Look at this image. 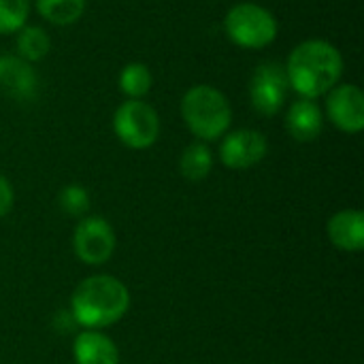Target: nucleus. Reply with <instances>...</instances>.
<instances>
[{
	"label": "nucleus",
	"instance_id": "f257e3e1",
	"mask_svg": "<svg viewBox=\"0 0 364 364\" xmlns=\"http://www.w3.org/2000/svg\"><path fill=\"white\" fill-rule=\"evenodd\" d=\"M130 290L115 275H90L70 294L68 314L83 331H105L126 318Z\"/></svg>",
	"mask_w": 364,
	"mask_h": 364
},
{
	"label": "nucleus",
	"instance_id": "f03ea898",
	"mask_svg": "<svg viewBox=\"0 0 364 364\" xmlns=\"http://www.w3.org/2000/svg\"><path fill=\"white\" fill-rule=\"evenodd\" d=\"M288 85L301 98H322L326 96L343 75L341 51L322 38H309L299 43L286 60Z\"/></svg>",
	"mask_w": 364,
	"mask_h": 364
},
{
	"label": "nucleus",
	"instance_id": "7ed1b4c3",
	"mask_svg": "<svg viewBox=\"0 0 364 364\" xmlns=\"http://www.w3.org/2000/svg\"><path fill=\"white\" fill-rule=\"evenodd\" d=\"M181 117L188 130L203 143L220 141L230 124L232 109L224 92L213 85L200 83L190 87L181 98Z\"/></svg>",
	"mask_w": 364,
	"mask_h": 364
},
{
	"label": "nucleus",
	"instance_id": "20e7f679",
	"mask_svg": "<svg viewBox=\"0 0 364 364\" xmlns=\"http://www.w3.org/2000/svg\"><path fill=\"white\" fill-rule=\"evenodd\" d=\"M226 36L243 49H262L277 38L275 15L256 2H239L224 17Z\"/></svg>",
	"mask_w": 364,
	"mask_h": 364
},
{
	"label": "nucleus",
	"instance_id": "39448f33",
	"mask_svg": "<svg viewBox=\"0 0 364 364\" xmlns=\"http://www.w3.org/2000/svg\"><path fill=\"white\" fill-rule=\"evenodd\" d=\"M113 132L128 149H149L160 136V115L145 100H124L113 113Z\"/></svg>",
	"mask_w": 364,
	"mask_h": 364
},
{
	"label": "nucleus",
	"instance_id": "423d86ee",
	"mask_svg": "<svg viewBox=\"0 0 364 364\" xmlns=\"http://www.w3.org/2000/svg\"><path fill=\"white\" fill-rule=\"evenodd\" d=\"M117 237L113 226L100 215H85L73 232V252L87 267H102L115 254Z\"/></svg>",
	"mask_w": 364,
	"mask_h": 364
},
{
	"label": "nucleus",
	"instance_id": "0eeeda50",
	"mask_svg": "<svg viewBox=\"0 0 364 364\" xmlns=\"http://www.w3.org/2000/svg\"><path fill=\"white\" fill-rule=\"evenodd\" d=\"M288 77L286 68L277 62H262L256 66L250 79V100L256 113L264 117L277 115L288 98Z\"/></svg>",
	"mask_w": 364,
	"mask_h": 364
},
{
	"label": "nucleus",
	"instance_id": "6e6552de",
	"mask_svg": "<svg viewBox=\"0 0 364 364\" xmlns=\"http://www.w3.org/2000/svg\"><path fill=\"white\" fill-rule=\"evenodd\" d=\"M220 162L230 171H247L260 164L269 154V141L262 132L239 128L226 132L220 143Z\"/></svg>",
	"mask_w": 364,
	"mask_h": 364
},
{
	"label": "nucleus",
	"instance_id": "1a4fd4ad",
	"mask_svg": "<svg viewBox=\"0 0 364 364\" xmlns=\"http://www.w3.org/2000/svg\"><path fill=\"white\" fill-rule=\"evenodd\" d=\"M326 115L333 126L346 134H358L364 128V94L354 83H337L326 94Z\"/></svg>",
	"mask_w": 364,
	"mask_h": 364
},
{
	"label": "nucleus",
	"instance_id": "9d476101",
	"mask_svg": "<svg viewBox=\"0 0 364 364\" xmlns=\"http://www.w3.org/2000/svg\"><path fill=\"white\" fill-rule=\"evenodd\" d=\"M326 235L339 252L360 254L364 250V213L360 209L337 211L326 224Z\"/></svg>",
	"mask_w": 364,
	"mask_h": 364
},
{
	"label": "nucleus",
	"instance_id": "9b49d317",
	"mask_svg": "<svg viewBox=\"0 0 364 364\" xmlns=\"http://www.w3.org/2000/svg\"><path fill=\"white\" fill-rule=\"evenodd\" d=\"M286 130L299 143L316 141L324 130V113L316 100L299 98L286 113Z\"/></svg>",
	"mask_w": 364,
	"mask_h": 364
},
{
	"label": "nucleus",
	"instance_id": "f8f14e48",
	"mask_svg": "<svg viewBox=\"0 0 364 364\" xmlns=\"http://www.w3.org/2000/svg\"><path fill=\"white\" fill-rule=\"evenodd\" d=\"M73 358L77 364H119V348L102 331H81L73 341Z\"/></svg>",
	"mask_w": 364,
	"mask_h": 364
},
{
	"label": "nucleus",
	"instance_id": "ddd939ff",
	"mask_svg": "<svg viewBox=\"0 0 364 364\" xmlns=\"http://www.w3.org/2000/svg\"><path fill=\"white\" fill-rule=\"evenodd\" d=\"M2 83L19 100H28L36 94V73L30 66V62L21 60L19 55H4Z\"/></svg>",
	"mask_w": 364,
	"mask_h": 364
},
{
	"label": "nucleus",
	"instance_id": "4468645a",
	"mask_svg": "<svg viewBox=\"0 0 364 364\" xmlns=\"http://www.w3.org/2000/svg\"><path fill=\"white\" fill-rule=\"evenodd\" d=\"M213 171V151L207 143L194 141L179 156V173L183 179L196 183L205 181Z\"/></svg>",
	"mask_w": 364,
	"mask_h": 364
},
{
	"label": "nucleus",
	"instance_id": "2eb2a0df",
	"mask_svg": "<svg viewBox=\"0 0 364 364\" xmlns=\"http://www.w3.org/2000/svg\"><path fill=\"white\" fill-rule=\"evenodd\" d=\"M119 92L130 98V100H143L149 90H151V83H154V77H151V70L147 68V64L143 62H130L122 68L119 73Z\"/></svg>",
	"mask_w": 364,
	"mask_h": 364
},
{
	"label": "nucleus",
	"instance_id": "dca6fc26",
	"mask_svg": "<svg viewBox=\"0 0 364 364\" xmlns=\"http://www.w3.org/2000/svg\"><path fill=\"white\" fill-rule=\"evenodd\" d=\"M36 11L53 26H70L85 13V0H36Z\"/></svg>",
	"mask_w": 364,
	"mask_h": 364
},
{
	"label": "nucleus",
	"instance_id": "f3484780",
	"mask_svg": "<svg viewBox=\"0 0 364 364\" xmlns=\"http://www.w3.org/2000/svg\"><path fill=\"white\" fill-rule=\"evenodd\" d=\"M17 55L26 62L43 60L51 49V38L41 26H23L15 38Z\"/></svg>",
	"mask_w": 364,
	"mask_h": 364
},
{
	"label": "nucleus",
	"instance_id": "a211bd4d",
	"mask_svg": "<svg viewBox=\"0 0 364 364\" xmlns=\"http://www.w3.org/2000/svg\"><path fill=\"white\" fill-rule=\"evenodd\" d=\"M58 207L62 209L64 215L81 220V218L87 215V211L92 207L90 192L83 186H79V183H68L58 194Z\"/></svg>",
	"mask_w": 364,
	"mask_h": 364
},
{
	"label": "nucleus",
	"instance_id": "6ab92c4d",
	"mask_svg": "<svg viewBox=\"0 0 364 364\" xmlns=\"http://www.w3.org/2000/svg\"><path fill=\"white\" fill-rule=\"evenodd\" d=\"M30 13V0H0V34L19 32Z\"/></svg>",
	"mask_w": 364,
	"mask_h": 364
},
{
	"label": "nucleus",
	"instance_id": "aec40b11",
	"mask_svg": "<svg viewBox=\"0 0 364 364\" xmlns=\"http://www.w3.org/2000/svg\"><path fill=\"white\" fill-rule=\"evenodd\" d=\"M15 203V190L11 186V181L0 173V218L9 215Z\"/></svg>",
	"mask_w": 364,
	"mask_h": 364
},
{
	"label": "nucleus",
	"instance_id": "412c9836",
	"mask_svg": "<svg viewBox=\"0 0 364 364\" xmlns=\"http://www.w3.org/2000/svg\"><path fill=\"white\" fill-rule=\"evenodd\" d=\"M2 77H4V55H0V83H2Z\"/></svg>",
	"mask_w": 364,
	"mask_h": 364
}]
</instances>
